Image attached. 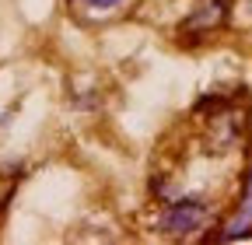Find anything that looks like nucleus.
I'll return each instance as SVG.
<instances>
[{
  "mask_svg": "<svg viewBox=\"0 0 252 245\" xmlns=\"http://www.w3.org/2000/svg\"><path fill=\"white\" fill-rule=\"evenodd\" d=\"M207 224V203L200 200H175V203H165L161 210V217H158V231H165V235H193Z\"/></svg>",
  "mask_w": 252,
  "mask_h": 245,
  "instance_id": "f257e3e1",
  "label": "nucleus"
},
{
  "mask_svg": "<svg viewBox=\"0 0 252 245\" xmlns=\"http://www.w3.org/2000/svg\"><path fill=\"white\" fill-rule=\"evenodd\" d=\"M224 18H228V0H200L189 21L182 25V32H210Z\"/></svg>",
  "mask_w": 252,
  "mask_h": 245,
  "instance_id": "f03ea898",
  "label": "nucleus"
},
{
  "mask_svg": "<svg viewBox=\"0 0 252 245\" xmlns=\"http://www.w3.org/2000/svg\"><path fill=\"white\" fill-rule=\"evenodd\" d=\"M242 235H252V175H249V182H245L238 214L224 224V231H220V238H242Z\"/></svg>",
  "mask_w": 252,
  "mask_h": 245,
  "instance_id": "7ed1b4c3",
  "label": "nucleus"
},
{
  "mask_svg": "<svg viewBox=\"0 0 252 245\" xmlns=\"http://www.w3.org/2000/svg\"><path fill=\"white\" fill-rule=\"evenodd\" d=\"M77 4H84V7H94V11H112V7H123V4H130V0H77Z\"/></svg>",
  "mask_w": 252,
  "mask_h": 245,
  "instance_id": "20e7f679",
  "label": "nucleus"
}]
</instances>
